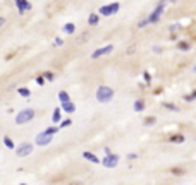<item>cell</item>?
<instances>
[{
    "instance_id": "1",
    "label": "cell",
    "mask_w": 196,
    "mask_h": 185,
    "mask_svg": "<svg viewBox=\"0 0 196 185\" xmlns=\"http://www.w3.org/2000/svg\"><path fill=\"white\" fill-rule=\"evenodd\" d=\"M114 98V89L108 88V86H100L96 89V100L100 103H108V101Z\"/></svg>"
},
{
    "instance_id": "2",
    "label": "cell",
    "mask_w": 196,
    "mask_h": 185,
    "mask_svg": "<svg viewBox=\"0 0 196 185\" xmlns=\"http://www.w3.org/2000/svg\"><path fill=\"white\" fill-rule=\"evenodd\" d=\"M33 118H34V110L33 108H24V110H21L17 115H16V123L22 125V123L31 122Z\"/></svg>"
},
{
    "instance_id": "3",
    "label": "cell",
    "mask_w": 196,
    "mask_h": 185,
    "mask_svg": "<svg viewBox=\"0 0 196 185\" xmlns=\"http://www.w3.org/2000/svg\"><path fill=\"white\" fill-rule=\"evenodd\" d=\"M31 151H33V144H30V142H24V144H21L17 149H16V154H17L19 158H24V156L31 154Z\"/></svg>"
},
{
    "instance_id": "4",
    "label": "cell",
    "mask_w": 196,
    "mask_h": 185,
    "mask_svg": "<svg viewBox=\"0 0 196 185\" xmlns=\"http://www.w3.org/2000/svg\"><path fill=\"white\" fill-rule=\"evenodd\" d=\"M119 7H121V4H119V2H114V4H110V5H103L98 12H100L102 15H110V14H115V12L119 11Z\"/></svg>"
},
{
    "instance_id": "5",
    "label": "cell",
    "mask_w": 196,
    "mask_h": 185,
    "mask_svg": "<svg viewBox=\"0 0 196 185\" xmlns=\"http://www.w3.org/2000/svg\"><path fill=\"white\" fill-rule=\"evenodd\" d=\"M163 7H165V4H163V2H160V4L157 5V9H155V11H153L152 14H150L148 21L152 22V24H153V22H157V21L160 19V15H162V12H163Z\"/></svg>"
},
{
    "instance_id": "6",
    "label": "cell",
    "mask_w": 196,
    "mask_h": 185,
    "mask_svg": "<svg viewBox=\"0 0 196 185\" xmlns=\"http://www.w3.org/2000/svg\"><path fill=\"white\" fill-rule=\"evenodd\" d=\"M52 137L53 136H50V134H47V132L38 134V136H36V144L38 146H48L50 142H52Z\"/></svg>"
},
{
    "instance_id": "7",
    "label": "cell",
    "mask_w": 196,
    "mask_h": 185,
    "mask_svg": "<svg viewBox=\"0 0 196 185\" xmlns=\"http://www.w3.org/2000/svg\"><path fill=\"white\" fill-rule=\"evenodd\" d=\"M117 163H119V156L117 154L105 156V159H103V166H107V168H115Z\"/></svg>"
},
{
    "instance_id": "8",
    "label": "cell",
    "mask_w": 196,
    "mask_h": 185,
    "mask_svg": "<svg viewBox=\"0 0 196 185\" xmlns=\"http://www.w3.org/2000/svg\"><path fill=\"white\" fill-rule=\"evenodd\" d=\"M16 7H17V11L21 12V14L31 11V4L28 2V0H16Z\"/></svg>"
},
{
    "instance_id": "9",
    "label": "cell",
    "mask_w": 196,
    "mask_h": 185,
    "mask_svg": "<svg viewBox=\"0 0 196 185\" xmlns=\"http://www.w3.org/2000/svg\"><path fill=\"white\" fill-rule=\"evenodd\" d=\"M112 50H114V46H112V45H107V46H103V48H100V50H95V52L91 53V58H98V57H102V55H107Z\"/></svg>"
},
{
    "instance_id": "10",
    "label": "cell",
    "mask_w": 196,
    "mask_h": 185,
    "mask_svg": "<svg viewBox=\"0 0 196 185\" xmlns=\"http://www.w3.org/2000/svg\"><path fill=\"white\" fill-rule=\"evenodd\" d=\"M83 158L84 159H88V161H91V163H100V159L96 158L93 153H89V151H86V153H83Z\"/></svg>"
},
{
    "instance_id": "11",
    "label": "cell",
    "mask_w": 196,
    "mask_h": 185,
    "mask_svg": "<svg viewBox=\"0 0 196 185\" xmlns=\"http://www.w3.org/2000/svg\"><path fill=\"white\" fill-rule=\"evenodd\" d=\"M170 142H184V136L182 134H172V136L169 137Z\"/></svg>"
},
{
    "instance_id": "12",
    "label": "cell",
    "mask_w": 196,
    "mask_h": 185,
    "mask_svg": "<svg viewBox=\"0 0 196 185\" xmlns=\"http://www.w3.org/2000/svg\"><path fill=\"white\" fill-rule=\"evenodd\" d=\"M62 110H66L67 113H72V111L76 110V106H74V103H72V101H69V103H64L62 105Z\"/></svg>"
},
{
    "instance_id": "13",
    "label": "cell",
    "mask_w": 196,
    "mask_h": 185,
    "mask_svg": "<svg viewBox=\"0 0 196 185\" xmlns=\"http://www.w3.org/2000/svg\"><path fill=\"white\" fill-rule=\"evenodd\" d=\"M59 100L62 101V105L64 103H69L71 100H69V94H67V91H60L59 92Z\"/></svg>"
},
{
    "instance_id": "14",
    "label": "cell",
    "mask_w": 196,
    "mask_h": 185,
    "mask_svg": "<svg viewBox=\"0 0 196 185\" xmlns=\"http://www.w3.org/2000/svg\"><path fill=\"white\" fill-rule=\"evenodd\" d=\"M88 22H89V26H95V24H98V15L95 14V12H91L88 17Z\"/></svg>"
},
{
    "instance_id": "15",
    "label": "cell",
    "mask_w": 196,
    "mask_h": 185,
    "mask_svg": "<svg viewBox=\"0 0 196 185\" xmlns=\"http://www.w3.org/2000/svg\"><path fill=\"white\" fill-rule=\"evenodd\" d=\"M144 110V101L143 100H138L134 103V111H143Z\"/></svg>"
},
{
    "instance_id": "16",
    "label": "cell",
    "mask_w": 196,
    "mask_h": 185,
    "mask_svg": "<svg viewBox=\"0 0 196 185\" xmlns=\"http://www.w3.org/2000/svg\"><path fill=\"white\" fill-rule=\"evenodd\" d=\"M52 122L53 123L60 122V108H55V111H53V115H52Z\"/></svg>"
},
{
    "instance_id": "17",
    "label": "cell",
    "mask_w": 196,
    "mask_h": 185,
    "mask_svg": "<svg viewBox=\"0 0 196 185\" xmlns=\"http://www.w3.org/2000/svg\"><path fill=\"white\" fill-rule=\"evenodd\" d=\"M17 92L21 94V96H24V98H28V96L31 94V91H30L28 88H19V89H17Z\"/></svg>"
},
{
    "instance_id": "18",
    "label": "cell",
    "mask_w": 196,
    "mask_h": 185,
    "mask_svg": "<svg viewBox=\"0 0 196 185\" xmlns=\"http://www.w3.org/2000/svg\"><path fill=\"white\" fill-rule=\"evenodd\" d=\"M64 31H66L67 34H72L76 31V28H74V24H71V22H69V24H66V26H64Z\"/></svg>"
},
{
    "instance_id": "19",
    "label": "cell",
    "mask_w": 196,
    "mask_h": 185,
    "mask_svg": "<svg viewBox=\"0 0 196 185\" xmlns=\"http://www.w3.org/2000/svg\"><path fill=\"white\" fill-rule=\"evenodd\" d=\"M179 50H182V52H186V50H189V43L188 41H179Z\"/></svg>"
},
{
    "instance_id": "20",
    "label": "cell",
    "mask_w": 196,
    "mask_h": 185,
    "mask_svg": "<svg viewBox=\"0 0 196 185\" xmlns=\"http://www.w3.org/2000/svg\"><path fill=\"white\" fill-rule=\"evenodd\" d=\"M4 144L7 146L9 149H14V142L11 141V137H4Z\"/></svg>"
},
{
    "instance_id": "21",
    "label": "cell",
    "mask_w": 196,
    "mask_h": 185,
    "mask_svg": "<svg viewBox=\"0 0 196 185\" xmlns=\"http://www.w3.org/2000/svg\"><path fill=\"white\" fill-rule=\"evenodd\" d=\"M155 123V117H146L144 118V125H153Z\"/></svg>"
},
{
    "instance_id": "22",
    "label": "cell",
    "mask_w": 196,
    "mask_h": 185,
    "mask_svg": "<svg viewBox=\"0 0 196 185\" xmlns=\"http://www.w3.org/2000/svg\"><path fill=\"white\" fill-rule=\"evenodd\" d=\"M163 106L169 108V110H172V111H179V108L175 106V105H172V103H163Z\"/></svg>"
},
{
    "instance_id": "23",
    "label": "cell",
    "mask_w": 196,
    "mask_h": 185,
    "mask_svg": "<svg viewBox=\"0 0 196 185\" xmlns=\"http://www.w3.org/2000/svg\"><path fill=\"white\" fill-rule=\"evenodd\" d=\"M45 132H47V134H50V136H53V134H57V132H59V127H50V129H47Z\"/></svg>"
},
{
    "instance_id": "24",
    "label": "cell",
    "mask_w": 196,
    "mask_h": 185,
    "mask_svg": "<svg viewBox=\"0 0 196 185\" xmlns=\"http://www.w3.org/2000/svg\"><path fill=\"white\" fill-rule=\"evenodd\" d=\"M172 173L174 175H182L184 173V168H172Z\"/></svg>"
},
{
    "instance_id": "25",
    "label": "cell",
    "mask_w": 196,
    "mask_h": 185,
    "mask_svg": "<svg viewBox=\"0 0 196 185\" xmlns=\"http://www.w3.org/2000/svg\"><path fill=\"white\" fill-rule=\"evenodd\" d=\"M41 75H43L45 79H48V81H52V79H53V74H52V72H45V74H41Z\"/></svg>"
},
{
    "instance_id": "26",
    "label": "cell",
    "mask_w": 196,
    "mask_h": 185,
    "mask_svg": "<svg viewBox=\"0 0 196 185\" xmlns=\"http://www.w3.org/2000/svg\"><path fill=\"white\" fill-rule=\"evenodd\" d=\"M36 82H38V84H40V86H43V84H45V77H43V75H40V77H36Z\"/></svg>"
},
{
    "instance_id": "27",
    "label": "cell",
    "mask_w": 196,
    "mask_h": 185,
    "mask_svg": "<svg viewBox=\"0 0 196 185\" xmlns=\"http://www.w3.org/2000/svg\"><path fill=\"white\" fill-rule=\"evenodd\" d=\"M71 123H72V120H64V122L60 123V127H69Z\"/></svg>"
},
{
    "instance_id": "28",
    "label": "cell",
    "mask_w": 196,
    "mask_h": 185,
    "mask_svg": "<svg viewBox=\"0 0 196 185\" xmlns=\"http://www.w3.org/2000/svg\"><path fill=\"white\" fill-rule=\"evenodd\" d=\"M53 45H55V46H62V45H64V40L57 38V40H55V43H53Z\"/></svg>"
},
{
    "instance_id": "29",
    "label": "cell",
    "mask_w": 196,
    "mask_h": 185,
    "mask_svg": "<svg viewBox=\"0 0 196 185\" xmlns=\"http://www.w3.org/2000/svg\"><path fill=\"white\" fill-rule=\"evenodd\" d=\"M148 22H150L148 19H143V21H141L139 24H138V26H139V28H144V26H146V24H148Z\"/></svg>"
},
{
    "instance_id": "30",
    "label": "cell",
    "mask_w": 196,
    "mask_h": 185,
    "mask_svg": "<svg viewBox=\"0 0 196 185\" xmlns=\"http://www.w3.org/2000/svg\"><path fill=\"white\" fill-rule=\"evenodd\" d=\"M144 81L150 82V74H148V72H144Z\"/></svg>"
},
{
    "instance_id": "31",
    "label": "cell",
    "mask_w": 196,
    "mask_h": 185,
    "mask_svg": "<svg viewBox=\"0 0 196 185\" xmlns=\"http://www.w3.org/2000/svg\"><path fill=\"white\" fill-rule=\"evenodd\" d=\"M69 185H83V183H81V182H71Z\"/></svg>"
},
{
    "instance_id": "32",
    "label": "cell",
    "mask_w": 196,
    "mask_h": 185,
    "mask_svg": "<svg viewBox=\"0 0 196 185\" xmlns=\"http://www.w3.org/2000/svg\"><path fill=\"white\" fill-rule=\"evenodd\" d=\"M21 185H26V183H21Z\"/></svg>"
},
{
    "instance_id": "33",
    "label": "cell",
    "mask_w": 196,
    "mask_h": 185,
    "mask_svg": "<svg viewBox=\"0 0 196 185\" xmlns=\"http://www.w3.org/2000/svg\"><path fill=\"white\" fill-rule=\"evenodd\" d=\"M194 72H196V67H194Z\"/></svg>"
}]
</instances>
